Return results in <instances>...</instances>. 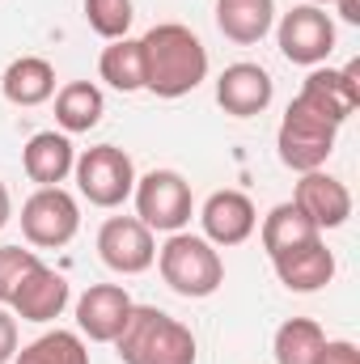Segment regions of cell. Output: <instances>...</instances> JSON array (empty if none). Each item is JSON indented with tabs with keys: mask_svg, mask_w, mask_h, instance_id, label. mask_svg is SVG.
Wrapping results in <instances>:
<instances>
[{
	"mask_svg": "<svg viewBox=\"0 0 360 364\" xmlns=\"http://www.w3.org/2000/svg\"><path fill=\"white\" fill-rule=\"evenodd\" d=\"M144 90L157 97H186L208 81V47L182 21H162L140 38Z\"/></svg>",
	"mask_w": 360,
	"mask_h": 364,
	"instance_id": "obj_1",
	"label": "cell"
},
{
	"mask_svg": "<svg viewBox=\"0 0 360 364\" xmlns=\"http://www.w3.org/2000/svg\"><path fill=\"white\" fill-rule=\"evenodd\" d=\"M115 352L123 364H195L199 348L191 326L170 318L157 305H132L123 331L115 335Z\"/></svg>",
	"mask_w": 360,
	"mask_h": 364,
	"instance_id": "obj_2",
	"label": "cell"
},
{
	"mask_svg": "<svg viewBox=\"0 0 360 364\" xmlns=\"http://www.w3.org/2000/svg\"><path fill=\"white\" fill-rule=\"evenodd\" d=\"M157 272L170 292L186 301H203L225 284V259L199 233H170L166 246L157 250Z\"/></svg>",
	"mask_w": 360,
	"mask_h": 364,
	"instance_id": "obj_3",
	"label": "cell"
},
{
	"mask_svg": "<svg viewBox=\"0 0 360 364\" xmlns=\"http://www.w3.org/2000/svg\"><path fill=\"white\" fill-rule=\"evenodd\" d=\"M335 136L339 127L318 114L309 102L292 97L284 119H280V132H275V149H280V161L297 174H309V170H322L327 157L335 153Z\"/></svg>",
	"mask_w": 360,
	"mask_h": 364,
	"instance_id": "obj_4",
	"label": "cell"
},
{
	"mask_svg": "<svg viewBox=\"0 0 360 364\" xmlns=\"http://www.w3.org/2000/svg\"><path fill=\"white\" fill-rule=\"evenodd\" d=\"M81 229V203L64 186H38L21 203V237L34 250H60Z\"/></svg>",
	"mask_w": 360,
	"mask_h": 364,
	"instance_id": "obj_5",
	"label": "cell"
},
{
	"mask_svg": "<svg viewBox=\"0 0 360 364\" xmlns=\"http://www.w3.org/2000/svg\"><path fill=\"white\" fill-rule=\"evenodd\" d=\"M132 199H136V220H144L157 233H182L195 212L191 182L179 170H149L144 178H136Z\"/></svg>",
	"mask_w": 360,
	"mask_h": 364,
	"instance_id": "obj_6",
	"label": "cell"
},
{
	"mask_svg": "<svg viewBox=\"0 0 360 364\" xmlns=\"http://www.w3.org/2000/svg\"><path fill=\"white\" fill-rule=\"evenodd\" d=\"M73 174H77V191L90 199L93 208H119L136 191V161L123 149H115V144L85 149L77 157Z\"/></svg>",
	"mask_w": 360,
	"mask_h": 364,
	"instance_id": "obj_7",
	"label": "cell"
},
{
	"mask_svg": "<svg viewBox=\"0 0 360 364\" xmlns=\"http://www.w3.org/2000/svg\"><path fill=\"white\" fill-rule=\"evenodd\" d=\"M275 38H280V51H284L288 64L322 68L331 60V51H335V21L318 4H297V9H288L280 17Z\"/></svg>",
	"mask_w": 360,
	"mask_h": 364,
	"instance_id": "obj_8",
	"label": "cell"
},
{
	"mask_svg": "<svg viewBox=\"0 0 360 364\" xmlns=\"http://www.w3.org/2000/svg\"><path fill=\"white\" fill-rule=\"evenodd\" d=\"M97 259L115 275H140L157 263L153 229L136 216H110L97 229Z\"/></svg>",
	"mask_w": 360,
	"mask_h": 364,
	"instance_id": "obj_9",
	"label": "cell"
},
{
	"mask_svg": "<svg viewBox=\"0 0 360 364\" xmlns=\"http://www.w3.org/2000/svg\"><path fill=\"white\" fill-rule=\"evenodd\" d=\"M275 97V81L263 64H250V60H238L229 64L221 77H216V102L225 114L233 119H255L263 114Z\"/></svg>",
	"mask_w": 360,
	"mask_h": 364,
	"instance_id": "obj_10",
	"label": "cell"
},
{
	"mask_svg": "<svg viewBox=\"0 0 360 364\" xmlns=\"http://www.w3.org/2000/svg\"><path fill=\"white\" fill-rule=\"evenodd\" d=\"M132 296L119 284H90L77 296V331L90 343H115V335L123 331L127 314H132Z\"/></svg>",
	"mask_w": 360,
	"mask_h": 364,
	"instance_id": "obj_11",
	"label": "cell"
},
{
	"mask_svg": "<svg viewBox=\"0 0 360 364\" xmlns=\"http://www.w3.org/2000/svg\"><path fill=\"white\" fill-rule=\"evenodd\" d=\"M199 225L212 246H242L259 229V212L242 191H212L199 208Z\"/></svg>",
	"mask_w": 360,
	"mask_h": 364,
	"instance_id": "obj_12",
	"label": "cell"
},
{
	"mask_svg": "<svg viewBox=\"0 0 360 364\" xmlns=\"http://www.w3.org/2000/svg\"><path fill=\"white\" fill-rule=\"evenodd\" d=\"M360 64H348V68H314L301 85V102H309L318 114H327L335 127L348 123L360 106V81H356Z\"/></svg>",
	"mask_w": 360,
	"mask_h": 364,
	"instance_id": "obj_13",
	"label": "cell"
},
{
	"mask_svg": "<svg viewBox=\"0 0 360 364\" xmlns=\"http://www.w3.org/2000/svg\"><path fill=\"white\" fill-rule=\"evenodd\" d=\"M73 301V288L60 272H51L47 263H38L34 272L21 279V288L13 292L9 309L21 318V322H55Z\"/></svg>",
	"mask_w": 360,
	"mask_h": 364,
	"instance_id": "obj_14",
	"label": "cell"
},
{
	"mask_svg": "<svg viewBox=\"0 0 360 364\" xmlns=\"http://www.w3.org/2000/svg\"><path fill=\"white\" fill-rule=\"evenodd\" d=\"M292 203H297L318 229H339V225H348V216H352V191L335 178V174H327V170L301 174Z\"/></svg>",
	"mask_w": 360,
	"mask_h": 364,
	"instance_id": "obj_15",
	"label": "cell"
},
{
	"mask_svg": "<svg viewBox=\"0 0 360 364\" xmlns=\"http://www.w3.org/2000/svg\"><path fill=\"white\" fill-rule=\"evenodd\" d=\"M271 267L280 275V284L288 292H318L335 279V255L327 250L322 237L297 246V250H284L280 259H271Z\"/></svg>",
	"mask_w": 360,
	"mask_h": 364,
	"instance_id": "obj_16",
	"label": "cell"
},
{
	"mask_svg": "<svg viewBox=\"0 0 360 364\" xmlns=\"http://www.w3.org/2000/svg\"><path fill=\"white\" fill-rule=\"evenodd\" d=\"M73 166H77V149L64 132H38L21 149V170L38 186H60L73 174Z\"/></svg>",
	"mask_w": 360,
	"mask_h": 364,
	"instance_id": "obj_17",
	"label": "cell"
},
{
	"mask_svg": "<svg viewBox=\"0 0 360 364\" xmlns=\"http://www.w3.org/2000/svg\"><path fill=\"white\" fill-rule=\"evenodd\" d=\"M271 26H275V0H216V30L238 47L263 43Z\"/></svg>",
	"mask_w": 360,
	"mask_h": 364,
	"instance_id": "obj_18",
	"label": "cell"
},
{
	"mask_svg": "<svg viewBox=\"0 0 360 364\" xmlns=\"http://www.w3.org/2000/svg\"><path fill=\"white\" fill-rule=\"evenodd\" d=\"M0 93L13 106H43L55 97V68L43 55H17L0 77Z\"/></svg>",
	"mask_w": 360,
	"mask_h": 364,
	"instance_id": "obj_19",
	"label": "cell"
},
{
	"mask_svg": "<svg viewBox=\"0 0 360 364\" xmlns=\"http://www.w3.org/2000/svg\"><path fill=\"white\" fill-rule=\"evenodd\" d=\"M259 237H263V250H268V259H280L284 250H297V246H305V242H314V237H322V229L288 199V203H275L268 216H263V225H259Z\"/></svg>",
	"mask_w": 360,
	"mask_h": 364,
	"instance_id": "obj_20",
	"label": "cell"
},
{
	"mask_svg": "<svg viewBox=\"0 0 360 364\" xmlns=\"http://www.w3.org/2000/svg\"><path fill=\"white\" fill-rule=\"evenodd\" d=\"M102 114H106V97L93 81H68L55 93V123L64 127V136L93 132L102 123Z\"/></svg>",
	"mask_w": 360,
	"mask_h": 364,
	"instance_id": "obj_21",
	"label": "cell"
},
{
	"mask_svg": "<svg viewBox=\"0 0 360 364\" xmlns=\"http://www.w3.org/2000/svg\"><path fill=\"white\" fill-rule=\"evenodd\" d=\"M322 348H327V331L314 318H288L271 339L275 364H318Z\"/></svg>",
	"mask_w": 360,
	"mask_h": 364,
	"instance_id": "obj_22",
	"label": "cell"
},
{
	"mask_svg": "<svg viewBox=\"0 0 360 364\" xmlns=\"http://www.w3.org/2000/svg\"><path fill=\"white\" fill-rule=\"evenodd\" d=\"M97 73L110 90L136 93L144 90V55H140V38H115L110 47H102Z\"/></svg>",
	"mask_w": 360,
	"mask_h": 364,
	"instance_id": "obj_23",
	"label": "cell"
},
{
	"mask_svg": "<svg viewBox=\"0 0 360 364\" xmlns=\"http://www.w3.org/2000/svg\"><path fill=\"white\" fill-rule=\"evenodd\" d=\"M13 364H90V348L77 331H47L34 343L17 348Z\"/></svg>",
	"mask_w": 360,
	"mask_h": 364,
	"instance_id": "obj_24",
	"label": "cell"
},
{
	"mask_svg": "<svg viewBox=\"0 0 360 364\" xmlns=\"http://www.w3.org/2000/svg\"><path fill=\"white\" fill-rule=\"evenodd\" d=\"M132 0H85V21H90L93 34H102L106 43L115 38H127L132 30Z\"/></svg>",
	"mask_w": 360,
	"mask_h": 364,
	"instance_id": "obj_25",
	"label": "cell"
},
{
	"mask_svg": "<svg viewBox=\"0 0 360 364\" xmlns=\"http://www.w3.org/2000/svg\"><path fill=\"white\" fill-rule=\"evenodd\" d=\"M38 263L43 259L34 250H26V246H0V305L13 301V292L21 288V279L34 272Z\"/></svg>",
	"mask_w": 360,
	"mask_h": 364,
	"instance_id": "obj_26",
	"label": "cell"
},
{
	"mask_svg": "<svg viewBox=\"0 0 360 364\" xmlns=\"http://www.w3.org/2000/svg\"><path fill=\"white\" fill-rule=\"evenodd\" d=\"M318 364H360V352H356V343H348V339H327Z\"/></svg>",
	"mask_w": 360,
	"mask_h": 364,
	"instance_id": "obj_27",
	"label": "cell"
},
{
	"mask_svg": "<svg viewBox=\"0 0 360 364\" xmlns=\"http://www.w3.org/2000/svg\"><path fill=\"white\" fill-rule=\"evenodd\" d=\"M17 356V318L0 305V364H9Z\"/></svg>",
	"mask_w": 360,
	"mask_h": 364,
	"instance_id": "obj_28",
	"label": "cell"
},
{
	"mask_svg": "<svg viewBox=\"0 0 360 364\" xmlns=\"http://www.w3.org/2000/svg\"><path fill=\"white\" fill-rule=\"evenodd\" d=\"M335 9L348 26H360V0H335Z\"/></svg>",
	"mask_w": 360,
	"mask_h": 364,
	"instance_id": "obj_29",
	"label": "cell"
},
{
	"mask_svg": "<svg viewBox=\"0 0 360 364\" xmlns=\"http://www.w3.org/2000/svg\"><path fill=\"white\" fill-rule=\"evenodd\" d=\"M13 220V195H9V186L0 182V229Z\"/></svg>",
	"mask_w": 360,
	"mask_h": 364,
	"instance_id": "obj_30",
	"label": "cell"
},
{
	"mask_svg": "<svg viewBox=\"0 0 360 364\" xmlns=\"http://www.w3.org/2000/svg\"><path fill=\"white\" fill-rule=\"evenodd\" d=\"M305 4H318V9H322V4H335V0H305Z\"/></svg>",
	"mask_w": 360,
	"mask_h": 364,
	"instance_id": "obj_31",
	"label": "cell"
}]
</instances>
